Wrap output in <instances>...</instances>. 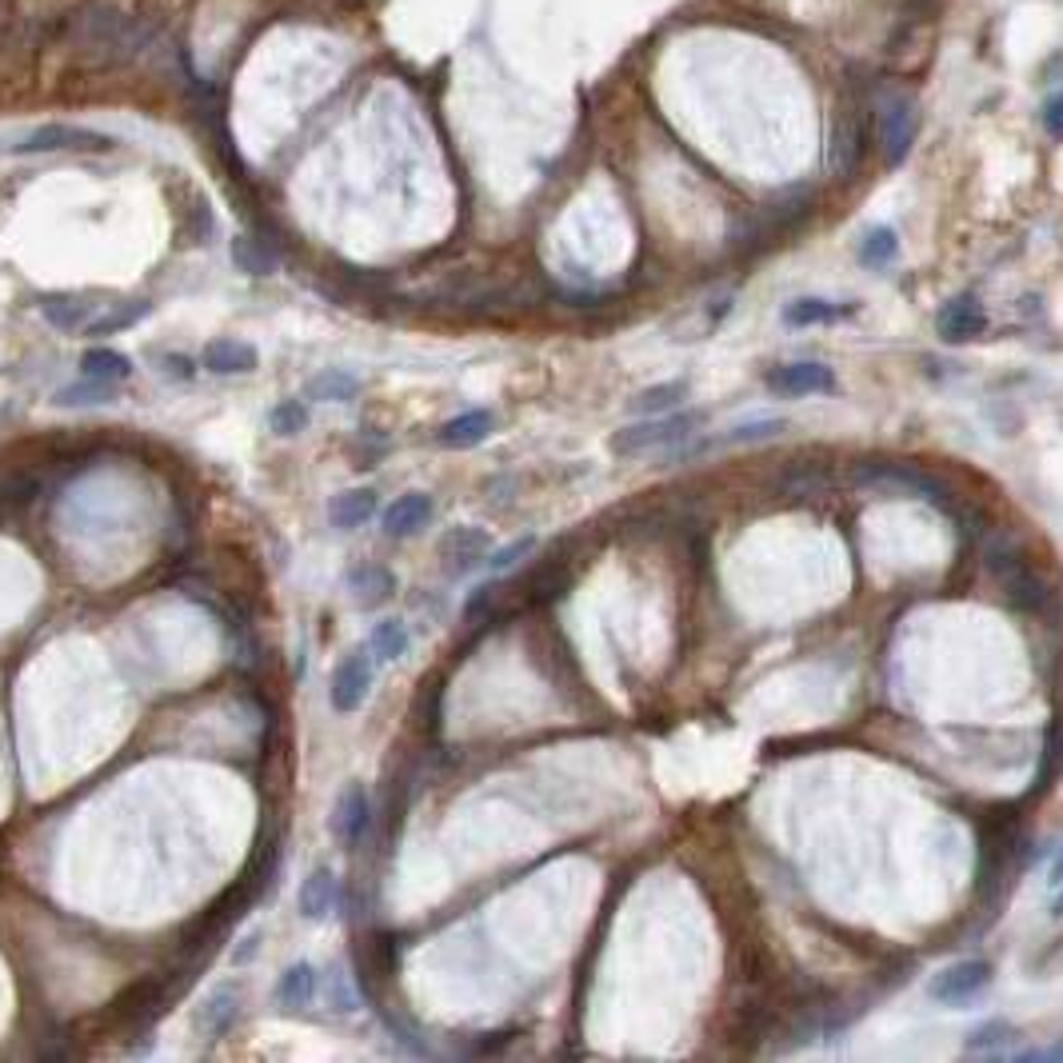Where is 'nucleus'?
Listing matches in <instances>:
<instances>
[{"label": "nucleus", "mask_w": 1063, "mask_h": 1063, "mask_svg": "<svg viewBox=\"0 0 1063 1063\" xmlns=\"http://www.w3.org/2000/svg\"><path fill=\"white\" fill-rule=\"evenodd\" d=\"M1020 1031L1011 1028L1008 1020H992L984 1023V1028H976L972 1036L964 1040V1055H972V1060H996V1055H1008L1011 1040H1016Z\"/></svg>", "instance_id": "21"}, {"label": "nucleus", "mask_w": 1063, "mask_h": 1063, "mask_svg": "<svg viewBox=\"0 0 1063 1063\" xmlns=\"http://www.w3.org/2000/svg\"><path fill=\"white\" fill-rule=\"evenodd\" d=\"M987 984H992V964L987 960H960V964H948L943 972H935L928 992H932L935 1004L964 1008L967 999H976L979 992H987Z\"/></svg>", "instance_id": "5"}, {"label": "nucleus", "mask_w": 1063, "mask_h": 1063, "mask_svg": "<svg viewBox=\"0 0 1063 1063\" xmlns=\"http://www.w3.org/2000/svg\"><path fill=\"white\" fill-rule=\"evenodd\" d=\"M844 317H852V308L832 304V300H820V297L791 300V304L784 308V324H788V329H816V324H835V320H844Z\"/></svg>", "instance_id": "18"}, {"label": "nucleus", "mask_w": 1063, "mask_h": 1063, "mask_svg": "<svg viewBox=\"0 0 1063 1063\" xmlns=\"http://www.w3.org/2000/svg\"><path fill=\"white\" fill-rule=\"evenodd\" d=\"M987 568L999 576L1004 596H1008L1016 608H1023V612H1040L1043 604H1048V584L1036 576V568H1031L1028 556H1023L1016 544H1008V540L992 544V549H987Z\"/></svg>", "instance_id": "1"}, {"label": "nucleus", "mask_w": 1063, "mask_h": 1063, "mask_svg": "<svg viewBox=\"0 0 1063 1063\" xmlns=\"http://www.w3.org/2000/svg\"><path fill=\"white\" fill-rule=\"evenodd\" d=\"M112 136L92 129H73V124H48V129L29 132L24 141L12 144V153L21 156H36V153H104L112 148Z\"/></svg>", "instance_id": "4"}, {"label": "nucleus", "mask_w": 1063, "mask_h": 1063, "mask_svg": "<svg viewBox=\"0 0 1063 1063\" xmlns=\"http://www.w3.org/2000/svg\"><path fill=\"white\" fill-rule=\"evenodd\" d=\"M368 823H373V804H368L364 784H348V788H341V796H336V804H332V820H329L332 835H336L344 848H352L364 840Z\"/></svg>", "instance_id": "8"}, {"label": "nucleus", "mask_w": 1063, "mask_h": 1063, "mask_svg": "<svg viewBox=\"0 0 1063 1063\" xmlns=\"http://www.w3.org/2000/svg\"><path fill=\"white\" fill-rule=\"evenodd\" d=\"M232 261H236L241 273H253V276H268L276 268V256L261 241H253V236H236L232 241Z\"/></svg>", "instance_id": "28"}, {"label": "nucleus", "mask_w": 1063, "mask_h": 1063, "mask_svg": "<svg viewBox=\"0 0 1063 1063\" xmlns=\"http://www.w3.org/2000/svg\"><path fill=\"white\" fill-rule=\"evenodd\" d=\"M896 253H899V241L892 229H872L864 241H860V264H864V268H888V264L896 261Z\"/></svg>", "instance_id": "27"}, {"label": "nucleus", "mask_w": 1063, "mask_h": 1063, "mask_svg": "<svg viewBox=\"0 0 1063 1063\" xmlns=\"http://www.w3.org/2000/svg\"><path fill=\"white\" fill-rule=\"evenodd\" d=\"M1052 884H1063V852L1055 855V864H1052Z\"/></svg>", "instance_id": "39"}, {"label": "nucleus", "mask_w": 1063, "mask_h": 1063, "mask_svg": "<svg viewBox=\"0 0 1063 1063\" xmlns=\"http://www.w3.org/2000/svg\"><path fill=\"white\" fill-rule=\"evenodd\" d=\"M488 549H492V540H488L484 528H452L440 540V564H444L449 576H464L480 560H488Z\"/></svg>", "instance_id": "9"}, {"label": "nucleus", "mask_w": 1063, "mask_h": 1063, "mask_svg": "<svg viewBox=\"0 0 1063 1063\" xmlns=\"http://www.w3.org/2000/svg\"><path fill=\"white\" fill-rule=\"evenodd\" d=\"M356 392H361V376L344 373V368H324V373H317L304 384V396L324 400V405H344Z\"/></svg>", "instance_id": "22"}, {"label": "nucleus", "mask_w": 1063, "mask_h": 1063, "mask_svg": "<svg viewBox=\"0 0 1063 1063\" xmlns=\"http://www.w3.org/2000/svg\"><path fill=\"white\" fill-rule=\"evenodd\" d=\"M376 492L373 488H352V492H336L329 500V520L336 528H361L376 516Z\"/></svg>", "instance_id": "17"}, {"label": "nucleus", "mask_w": 1063, "mask_h": 1063, "mask_svg": "<svg viewBox=\"0 0 1063 1063\" xmlns=\"http://www.w3.org/2000/svg\"><path fill=\"white\" fill-rule=\"evenodd\" d=\"M317 984H320L317 967L300 960V964H292L285 976L276 979V999H280L285 1008H304L308 999L317 996Z\"/></svg>", "instance_id": "23"}, {"label": "nucleus", "mask_w": 1063, "mask_h": 1063, "mask_svg": "<svg viewBox=\"0 0 1063 1063\" xmlns=\"http://www.w3.org/2000/svg\"><path fill=\"white\" fill-rule=\"evenodd\" d=\"M684 392H688V384L684 380H668V384H656V388H644V392L632 400V408L636 412H664V408H672V405H680L684 400Z\"/></svg>", "instance_id": "29"}, {"label": "nucleus", "mask_w": 1063, "mask_h": 1063, "mask_svg": "<svg viewBox=\"0 0 1063 1063\" xmlns=\"http://www.w3.org/2000/svg\"><path fill=\"white\" fill-rule=\"evenodd\" d=\"M911 141H916V109L904 97L888 100L884 104V156H888V165H899L908 156Z\"/></svg>", "instance_id": "13"}, {"label": "nucleus", "mask_w": 1063, "mask_h": 1063, "mask_svg": "<svg viewBox=\"0 0 1063 1063\" xmlns=\"http://www.w3.org/2000/svg\"><path fill=\"white\" fill-rule=\"evenodd\" d=\"M268 428H273L276 436H297V432H304L308 405L304 400H285V405H276L273 412H268Z\"/></svg>", "instance_id": "30"}, {"label": "nucleus", "mask_w": 1063, "mask_h": 1063, "mask_svg": "<svg viewBox=\"0 0 1063 1063\" xmlns=\"http://www.w3.org/2000/svg\"><path fill=\"white\" fill-rule=\"evenodd\" d=\"M532 549H536V540H532V536H520V540H512V544H508V549H500V552H496V556H488V568H492V572H505V568H512L516 560H520V556H528V552H532Z\"/></svg>", "instance_id": "33"}, {"label": "nucleus", "mask_w": 1063, "mask_h": 1063, "mask_svg": "<svg viewBox=\"0 0 1063 1063\" xmlns=\"http://www.w3.org/2000/svg\"><path fill=\"white\" fill-rule=\"evenodd\" d=\"M492 428H496L492 412L476 408V412H461V417H452L449 424L436 432V440L444 444V449H476V444H484V440L492 436Z\"/></svg>", "instance_id": "15"}, {"label": "nucleus", "mask_w": 1063, "mask_h": 1063, "mask_svg": "<svg viewBox=\"0 0 1063 1063\" xmlns=\"http://www.w3.org/2000/svg\"><path fill=\"white\" fill-rule=\"evenodd\" d=\"M1020 1060H1052V1063H1063V1040H1055L1048 1052H1023Z\"/></svg>", "instance_id": "38"}, {"label": "nucleus", "mask_w": 1063, "mask_h": 1063, "mask_svg": "<svg viewBox=\"0 0 1063 1063\" xmlns=\"http://www.w3.org/2000/svg\"><path fill=\"white\" fill-rule=\"evenodd\" d=\"M432 520V496L424 492H408V496H396L392 505L384 508V532L396 540L412 536V532H420V528Z\"/></svg>", "instance_id": "14"}, {"label": "nucleus", "mask_w": 1063, "mask_h": 1063, "mask_svg": "<svg viewBox=\"0 0 1063 1063\" xmlns=\"http://www.w3.org/2000/svg\"><path fill=\"white\" fill-rule=\"evenodd\" d=\"M1055 772H1063V744H1060V728H1055L1052 735H1048V752H1043V764H1040V784H1052Z\"/></svg>", "instance_id": "34"}, {"label": "nucleus", "mask_w": 1063, "mask_h": 1063, "mask_svg": "<svg viewBox=\"0 0 1063 1063\" xmlns=\"http://www.w3.org/2000/svg\"><path fill=\"white\" fill-rule=\"evenodd\" d=\"M204 1016H209V1023H204V1028H209L212 1036H220V1031L229 1028L232 1016H236V987H232V984L217 987V992H212V999H209V1008H204Z\"/></svg>", "instance_id": "31"}, {"label": "nucleus", "mask_w": 1063, "mask_h": 1063, "mask_svg": "<svg viewBox=\"0 0 1063 1063\" xmlns=\"http://www.w3.org/2000/svg\"><path fill=\"white\" fill-rule=\"evenodd\" d=\"M153 312L148 300H109V308L100 312L92 324L85 329V336H112V332H129L132 324H141Z\"/></svg>", "instance_id": "19"}, {"label": "nucleus", "mask_w": 1063, "mask_h": 1063, "mask_svg": "<svg viewBox=\"0 0 1063 1063\" xmlns=\"http://www.w3.org/2000/svg\"><path fill=\"white\" fill-rule=\"evenodd\" d=\"M855 484L867 488V492L879 496H928V500H940V484L923 472L908 468V464H892V461H872L855 468Z\"/></svg>", "instance_id": "3"}, {"label": "nucleus", "mask_w": 1063, "mask_h": 1063, "mask_svg": "<svg viewBox=\"0 0 1063 1063\" xmlns=\"http://www.w3.org/2000/svg\"><path fill=\"white\" fill-rule=\"evenodd\" d=\"M109 308V300H92V297H48L41 300V317L53 324L56 332H73V336H85V329L92 320Z\"/></svg>", "instance_id": "10"}, {"label": "nucleus", "mask_w": 1063, "mask_h": 1063, "mask_svg": "<svg viewBox=\"0 0 1063 1063\" xmlns=\"http://www.w3.org/2000/svg\"><path fill=\"white\" fill-rule=\"evenodd\" d=\"M1052 916H1063V892H1060V896L1052 899Z\"/></svg>", "instance_id": "40"}, {"label": "nucleus", "mask_w": 1063, "mask_h": 1063, "mask_svg": "<svg viewBox=\"0 0 1063 1063\" xmlns=\"http://www.w3.org/2000/svg\"><path fill=\"white\" fill-rule=\"evenodd\" d=\"M256 361H261V352H256L248 341H232V336L209 341V344H204V352H200V364H204L209 373H220V376L253 373Z\"/></svg>", "instance_id": "12"}, {"label": "nucleus", "mask_w": 1063, "mask_h": 1063, "mask_svg": "<svg viewBox=\"0 0 1063 1063\" xmlns=\"http://www.w3.org/2000/svg\"><path fill=\"white\" fill-rule=\"evenodd\" d=\"M764 384L776 396H788V400H796V396L832 392L835 376H832V368H828V364H820V361H796V364H779V368H772V373L764 376Z\"/></svg>", "instance_id": "7"}, {"label": "nucleus", "mask_w": 1063, "mask_h": 1063, "mask_svg": "<svg viewBox=\"0 0 1063 1063\" xmlns=\"http://www.w3.org/2000/svg\"><path fill=\"white\" fill-rule=\"evenodd\" d=\"M1043 129L1052 132L1055 141H1063V92H1052L1043 104Z\"/></svg>", "instance_id": "35"}, {"label": "nucleus", "mask_w": 1063, "mask_h": 1063, "mask_svg": "<svg viewBox=\"0 0 1063 1063\" xmlns=\"http://www.w3.org/2000/svg\"><path fill=\"white\" fill-rule=\"evenodd\" d=\"M700 424H704V412H676V417H664V420H640V424L620 428V432L608 440V449H612L616 456H640V452H647V449H668V444H676V440L691 436Z\"/></svg>", "instance_id": "2"}, {"label": "nucleus", "mask_w": 1063, "mask_h": 1063, "mask_svg": "<svg viewBox=\"0 0 1063 1063\" xmlns=\"http://www.w3.org/2000/svg\"><path fill=\"white\" fill-rule=\"evenodd\" d=\"M160 368H165V376H173V380H192V376H197V364L188 361V356H176V352L173 356H165Z\"/></svg>", "instance_id": "36"}, {"label": "nucleus", "mask_w": 1063, "mask_h": 1063, "mask_svg": "<svg viewBox=\"0 0 1063 1063\" xmlns=\"http://www.w3.org/2000/svg\"><path fill=\"white\" fill-rule=\"evenodd\" d=\"M80 376H88V380H109V384L129 380L132 361L112 348H88L85 356H80Z\"/></svg>", "instance_id": "24"}, {"label": "nucleus", "mask_w": 1063, "mask_h": 1063, "mask_svg": "<svg viewBox=\"0 0 1063 1063\" xmlns=\"http://www.w3.org/2000/svg\"><path fill=\"white\" fill-rule=\"evenodd\" d=\"M784 432V420H748V424H740L728 440H744V444H752V440H767V436H779Z\"/></svg>", "instance_id": "32"}, {"label": "nucleus", "mask_w": 1063, "mask_h": 1063, "mask_svg": "<svg viewBox=\"0 0 1063 1063\" xmlns=\"http://www.w3.org/2000/svg\"><path fill=\"white\" fill-rule=\"evenodd\" d=\"M344 584H348V593L356 596V604H364V608H373V604L388 600V596L396 593V576L388 568H380V564L352 568Z\"/></svg>", "instance_id": "20"}, {"label": "nucleus", "mask_w": 1063, "mask_h": 1063, "mask_svg": "<svg viewBox=\"0 0 1063 1063\" xmlns=\"http://www.w3.org/2000/svg\"><path fill=\"white\" fill-rule=\"evenodd\" d=\"M940 336L948 344H967V341H976L979 332H984V324H987V317H984V304H979L976 297H955L952 304H943V312H940Z\"/></svg>", "instance_id": "11"}, {"label": "nucleus", "mask_w": 1063, "mask_h": 1063, "mask_svg": "<svg viewBox=\"0 0 1063 1063\" xmlns=\"http://www.w3.org/2000/svg\"><path fill=\"white\" fill-rule=\"evenodd\" d=\"M488 600H492V584H484L480 593L472 596L468 608H464V616H468V620H472V616H480V612H484V604H488Z\"/></svg>", "instance_id": "37"}, {"label": "nucleus", "mask_w": 1063, "mask_h": 1063, "mask_svg": "<svg viewBox=\"0 0 1063 1063\" xmlns=\"http://www.w3.org/2000/svg\"><path fill=\"white\" fill-rule=\"evenodd\" d=\"M408 652V628L400 624V620H380V624L373 628V636H368V656L376 660V664H392V660H400Z\"/></svg>", "instance_id": "25"}, {"label": "nucleus", "mask_w": 1063, "mask_h": 1063, "mask_svg": "<svg viewBox=\"0 0 1063 1063\" xmlns=\"http://www.w3.org/2000/svg\"><path fill=\"white\" fill-rule=\"evenodd\" d=\"M368 691H373V656H368V647H361V652H348V656L336 664L329 700L336 712L348 716L368 700Z\"/></svg>", "instance_id": "6"}, {"label": "nucleus", "mask_w": 1063, "mask_h": 1063, "mask_svg": "<svg viewBox=\"0 0 1063 1063\" xmlns=\"http://www.w3.org/2000/svg\"><path fill=\"white\" fill-rule=\"evenodd\" d=\"M60 408H92V405H112L117 400V384L109 380H80V384H68V388H60V392L53 396Z\"/></svg>", "instance_id": "26"}, {"label": "nucleus", "mask_w": 1063, "mask_h": 1063, "mask_svg": "<svg viewBox=\"0 0 1063 1063\" xmlns=\"http://www.w3.org/2000/svg\"><path fill=\"white\" fill-rule=\"evenodd\" d=\"M297 908H300V916H304V920H324V916L336 908V876H332L329 867L312 872V876L300 884Z\"/></svg>", "instance_id": "16"}]
</instances>
